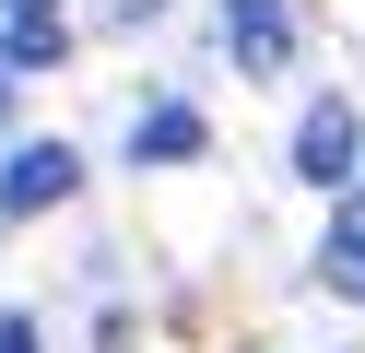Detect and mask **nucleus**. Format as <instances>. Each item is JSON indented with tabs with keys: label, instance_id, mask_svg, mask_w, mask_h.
<instances>
[{
	"label": "nucleus",
	"instance_id": "obj_6",
	"mask_svg": "<svg viewBox=\"0 0 365 353\" xmlns=\"http://www.w3.org/2000/svg\"><path fill=\"white\" fill-rule=\"evenodd\" d=\"M318 282L365 306V200H341V212H330V235H318Z\"/></svg>",
	"mask_w": 365,
	"mask_h": 353
},
{
	"label": "nucleus",
	"instance_id": "obj_5",
	"mask_svg": "<svg viewBox=\"0 0 365 353\" xmlns=\"http://www.w3.org/2000/svg\"><path fill=\"white\" fill-rule=\"evenodd\" d=\"M200 153V106H142L130 118V165H189Z\"/></svg>",
	"mask_w": 365,
	"mask_h": 353
},
{
	"label": "nucleus",
	"instance_id": "obj_7",
	"mask_svg": "<svg viewBox=\"0 0 365 353\" xmlns=\"http://www.w3.org/2000/svg\"><path fill=\"white\" fill-rule=\"evenodd\" d=\"M0 353H36V318H0Z\"/></svg>",
	"mask_w": 365,
	"mask_h": 353
},
{
	"label": "nucleus",
	"instance_id": "obj_1",
	"mask_svg": "<svg viewBox=\"0 0 365 353\" xmlns=\"http://www.w3.org/2000/svg\"><path fill=\"white\" fill-rule=\"evenodd\" d=\"M83 188V153L71 141H12V165H0V212H59Z\"/></svg>",
	"mask_w": 365,
	"mask_h": 353
},
{
	"label": "nucleus",
	"instance_id": "obj_2",
	"mask_svg": "<svg viewBox=\"0 0 365 353\" xmlns=\"http://www.w3.org/2000/svg\"><path fill=\"white\" fill-rule=\"evenodd\" d=\"M59 47H71V12L59 0H0V83L12 71H59Z\"/></svg>",
	"mask_w": 365,
	"mask_h": 353
},
{
	"label": "nucleus",
	"instance_id": "obj_3",
	"mask_svg": "<svg viewBox=\"0 0 365 353\" xmlns=\"http://www.w3.org/2000/svg\"><path fill=\"white\" fill-rule=\"evenodd\" d=\"M354 106H341V94H318V106H307V130H294V177H307V188H341V177H354Z\"/></svg>",
	"mask_w": 365,
	"mask_h": 353
},
{
	"label": "nucleus",
	"instance_id": "obj_4",
	"mask_svg": "<svg viewBox=\"0 0 365 353\" xmlns=\"http://www.w3.org/2000/svg\"><path fill=\"white\" fill-rule=\"evenodd\" d=\"M224 47H236L247 71H283V47H294V12H283V0H224Z\"/></svg>",
	"mask_w": 365,
	"mask_h": 353
}]
</instances>
